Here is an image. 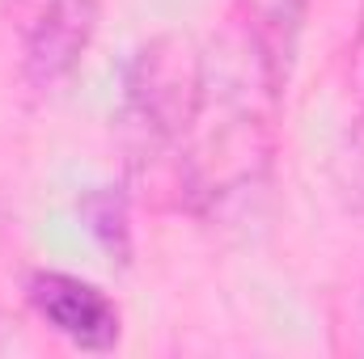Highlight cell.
I'll return each mask as SVG.
<instances>
[{"instance_id": "1", "label": "cell", "mask_w": 364, "mask_h": 359, "mask_svg": "<svg viewBox=\"0 0 364 359\" xmlns=\"http://www.w3.org/2000/svg\"><path fill=\"white\" fill-rule=\"evenodd\" d=\"M284 89L288 81L237 17L199 51V93L170 170L178 207L212 216L263 186L279 144Z\"/></svg>"}, {"instance_id": "4", "label": "cell", "mask_w": 364, "mask_h": 359, "mask_svg": "<svg viewBox=\"0 0 364 359\" xmlns=\"http://www.w3.org/2000/svg\"><path fill=\"white\" fill-rule=\"evenodd\" d=\"M26 300L34 317L51 334H60L68 347L93 351V355L119 347V334H123L119 309L102 287H93L85 279L68 270H34L26 279Z\"/></svg>"}, {"instance_id": "9", "label": "cell", "mask_w": 364, "mask_h": 359, "mask_svg": "<svg viewBox=\"0 0 364 359\" xmlns=\"http://www.w3.org/2000/svg\"><path fill=\"white\" fill-rule=\"evenodd\" d=\"M13 347H21V338H17V321L0 309V355H9Z\"/></svg>"}, {"instance_id": "3", "label": "cell", "mask_w": 364, "mask_h": 359, "mask_svg": "<svg viewBox=\"0 0 364 359\" xmlns=\"http://www.w3.org/2000/svg\"><path fill=\"white\" fill-rule=\"evenodd\" d=\"M0 17L17 43L26 85L55 93L73 81L93 47L102 4L97 0H0Z\"/></svg>"}, {"instance_id": "6", "label": "cell", "mask_w": 364, "mask_h": 359, "mask_svg": "<svg viewBox=\"0 0 364 359\" xmlns=\"http://www.w3.org/2000/svg\"><path fill=\"white\" fill-rule=\"evenodd\" d=\"M81 216L93 241L102 245V254L110 263H127L132 258V220H127V194L119 186H93L81 199Z\"/></svg>"}, {"instance_id": "8", "label": "cell", "mask_w": 364, "mask_h": 359, "mask_svg": "<svg viewBox=\"0 0 364 359\" xmlns=\"http://www.w3.org/2000/svg\"><path fill=\"white\" fill-rule=\"evenodd\" d=\"M352 85H356V93H360V106H364V17H360L356 47H352Z\"/></svg>"}, {"instance_id": "2", "label": "cell", "mask_w": 364, "mask_h": 359, "mask_svg": "<svg viewBox=\"0 0 364 359\" xmlns=\"http://www.w3.org/2000/svg\"><path fill=\"white\" fill-rule=\"evenodd\" d=\"M199 93V47L178 34L144 43L127 72L114 106V140L127 157V174L174 170L182 131Z\"/></svg>"}, {"instance_id": "7", "label": "cell", "mask_w": 364, "mask_h": 359, "mask_svg": "<svg viewBox=\"0 0 364 359\" xmlns=\"http://www.w3.org/2000/svg\"><path fill=\"white\" fill-rule=\"evenodd\" d=\"M335 174H339V190H343V199L364 211V114L360 123H352V131H348V140H343V153H339V161H335Z\"/></svg>"}, {"instance_id": "5", "label": "cell", "mask_w": 364, "mask_h": 359, "mask_svg": "<svg viewBox=\"0 0 364 359\" xmlns=\"http://www.w3.org/2000/svg\"><path fill=\"white\" fill-rule=\"evenodd\" d=\"M305 4L309 0H237V9H233V17L250 30V38L263 47V55L272 60V68L284 81L292 77Z\"/></svg>"}]
</instances>
